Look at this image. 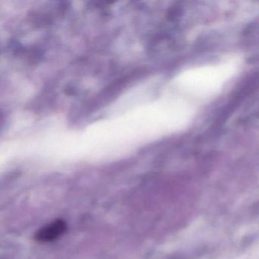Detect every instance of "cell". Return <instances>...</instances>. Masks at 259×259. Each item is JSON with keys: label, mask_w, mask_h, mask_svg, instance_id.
Returning <instances> with one entry per match:
<instances>
[{"label": "cell", "mask_w": 259, "mask_h": 259, "mask_svg": "<svg viewBox=\"0 0 259 259\" xmlns=\"http://www.w3.org/2000/svg\"><path fill=\"white\" fill-rule=\"evenodd\" d=\"M67 226L63 220H56L51 224L42 227L35 234L38 242H48L56 240L66 232Z\"/></svg>", "instance_id": "obj_1"}]
</instances>
